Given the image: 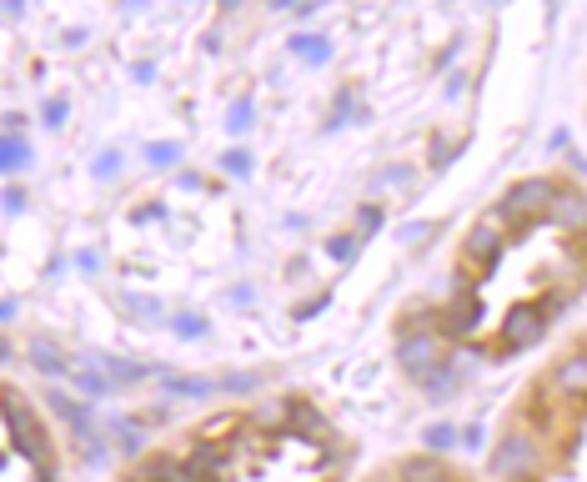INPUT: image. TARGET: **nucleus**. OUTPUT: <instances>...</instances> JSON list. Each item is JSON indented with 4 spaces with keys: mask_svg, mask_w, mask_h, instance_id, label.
I'll list each match as a JSON object with an SVG mask.
<instances>
[{
    "mask_svg": "<svg viewBox=\"0 0 587 482\" xmlns=\"http://www.w3.org/2000/svg\"><path fill=\"white\" fill-rule=\"evenodd\" d=\"M337 432L322 412L282 397V403L226 407L176 443L141 457L121 482H341Z\"/></svg>",
    "mask_w": 587,
    "mask_h": 482,
    "instance_id": "f03ea898",
    "label": "nucleus"
},
{
    "mask_svg": "<svg viewBox=\"0 0 587 482\" xmlns=\"http://www.w3.org/2000/svg\"><path fill=\"white\" fill-rule=\"evenodd\" d=\"M366 482H477V472L452 468L442 457H402V462H387Z\"/></svg>",
    "mask_w": 587,
    "mask_h": 482,
    "instance_id": "7ed1b4c3",
    "label": "nucleus"
},
{
    "mask_svg": "<svg viewBox=\"0 0 587 482\" xmlns=\"http://www.w3.org/2000/svg\"><path fill=\"white\" fill-rule=\"evenodd\" d=\"M583 282L587 196L562 176H527L467 232L442 326L483 362H508L548 337Z\"/></svg>",
    "mask_w": 587,
    "mask_h": 482,
    "instance_id": "f257e3e1",
    "label": "nucleus"
}]
</instances>
